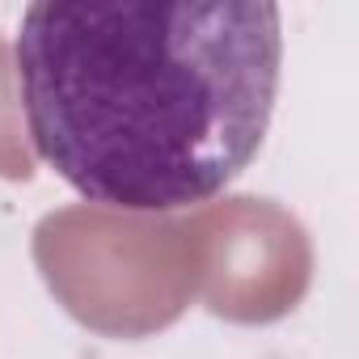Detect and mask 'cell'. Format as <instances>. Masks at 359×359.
<instances>
[{
	"mask_svg": "<svg viewBox=\"0 0 359 359\" xmlns=\"http://www.w3.org/2000/svg\"><path fill=\"white\" fill-rule=\"evenodd\" d=\"M30 250L51 296L102 338L161 334L195 300L187 216L76 203L47 212Z\"/></svg>",
	"mask_w": 359,
	"mask_h": 359,
	"instance_id": "2",
	"label": "cell"
},
{
	"mask_svg": "<svg viewBox=\"0 0 359 359\" xmlns=\"http://www.w3.org/2000/svg\"><path fill=\"white\" fill-rule=\"evenodd\" d=\"M195 241V296L233 325L287 317L313 283L309 229L275 199L224 195L187 216Z\"/></svg>",
	"mask_w": 359,
	"mask_h": 359,
	"instance_id": "3",
	"label": "cell"
},
{
	"mask_svg": "<svg viewBox=\"0 0 359 359\" xmlns=\"http://www.w3.org/2000/svg\"><path fill=\"white\" fill-rule=\"evenodd\" d=\"M0 177H9V182H30L34 177V144L26 131L22 76L5 39H0Z\"/></svg>",
	"mask_w": 359,
	"mask_h": 359,
	"instance_id": "4",
	"label": "cell"
},
{
	"mask_svg": "<svg viewBox=\"0 0 359 359\" xmlns=\"http://www.w3.org/2000/svg\"><path fill=\"white\" fill-rule=\"evenodd\" d=\"M279 60L283 22L266 0H43L18 39L26 131L97 208H203L258 156Z\"/></svg>",
	"mask_w": 359,
	"mask_h": 359,
	"instance_id": "1",
	"label": "cell"
}]
</instances>
